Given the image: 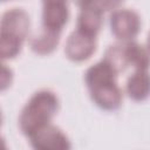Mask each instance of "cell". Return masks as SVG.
I'll return each mask as SVG.
<instances>
[{
	"mask_svg": "<svg viewBox=\"0 0 150 150\" xmlns=\"http://www.w3.org/2000/svg\"><path fill=\"white\" fill-rule=\"evenodd\" d=\"M117 74L105 60L93 64L84 74V82L93 102L103 110L114 111L122 105L123 95L116 82Z\"/></svg>",
	"mask_w": 150,
	"mask_h": 150,
	"instance_id": "obj_1",
	"label": "cell"
},
{
	"mask_svg": "<svg viewBox=\"0 0 150 150\" xmlns=\"http://www.w3.org/2000/svg\"><path fill=\"white\" fill-rule=\"evenodd\" d=\"M59 110L57 96L48 90L41 89L34 93L21 110L19 127L21 132L29 137L39 129L49 124Z\"/></svg>",
	"mask_w": 150,
	"mask_h": 150,
	"instance_id": "obj_2",
	"label": "cell"
},
{
	"mask_svg": "<svg viewBox=\"0 0 150 150\" xmlns=\"http://www.w3.org/2000/svg\"><path fill=\"white\" fill-rule=\"evenodd\" d=\"M103 60L110 63L117 73L123 71L128 67H132L135 70H149L150 49L134 41H122L110 46Z\"/></svg>",
	"mask_w": 150,
	"mask_h": 150,
	"instance_id": "obj_3",
	"label": "cell"
},
{
	"mask_svg": "<svg viewBox=\"0 0 150 150\" xmlns=\"http://www.w3.org/2000/svg\"><path fill=\"white\" fill-rule=\"evenodd\" d=\"M110 30L120 41H132L141 30V18L129 8L115 9L110 15Z\"/></svg>",
	"mask_w": 150,
	"mask_h": 150,
	"instance_id": "obj_4",
	"label": "cell"
},
{
	"mask_svg": "<svg viewBox=\"0 0 150 150\" xmlns=\"http://www.w3.org/2000/svg\"><path fill=\"white\" fill-rule=\"evenodd\" d=\"M28 138L32 148L36 150H68L71 148L68 136L52 123L39 129Z\"/></svg>",
	"mask_w": 150,
	"mask_h": 150,
	"instance_id": "obj_5",
	"label": "cell"
},
{
	"mask_svg": "<svg viewBox=\"0 0 150 150\" xmlns=\"http://www.w3.org/2000/svg\"><path fill=\"white\" fill-rule=\"evenodd\" d=\"M96 50V36L74 30L64 45L66 57L73 62H83L91 57Z\"/></svg>",
	"mask_w": 150,
	"mask_h": 150,
	"instance_id": "obj_6",
	"label": "cell"
},
{
	"mask_svg": "<svg viewBox=\"0 0 150 150\" xmlns=\"http://www.w3.org/2000/svg\"><path fill=\"white\" fill-rule=\"evenodd\" d=\"M29 15L25 9H8L2 14L1 18L0 36H11L25 41L29 33Z\"/></svg>",
	"mask_w": 150,
	"mask_h": 150,
	"instance_id": "obj_7",
	"label": "cell"
},
{
	"mask_svg": "<svg viewBox=\"0 0 150 150\" xmlns=\"http://www.w3.org/2000/svg\"><path fill=\"white\" fill-rule=\"evenodd\" d=\"M69 18L67 2H47L42 8V28L61 33Z\"/></svg>",
	"mask_w": 150,
	"mask_h": 150,
	"instance_id": "obj_8",
	"label": "cell"
},
{
	"mask_svg": "<svg viewBox=\"0 0 150 150\" xmlns=\"http://www.w3.org/2000/svg\"><path fill=\"white\" fill-rule=\"evenodd\" d=\"M125 91L135 102H144L150 97V73L149 70H135L125 83Z\"/></svg>",
	"mask_w": 150,
	"mask_h": 150,
	"instance_id": "obj_9",
	"label": "cell"
},
{
	"mask_svg": "<svg viewBox=\"0 0 150 150\" xmlns=\"http://www.w3.org/2000/svg\"><path fill=\"white\" fill-rule=\"evenodd\" d=\"M103 23V13L94 7H86L81 8V12L77 16V26L76 29L97 36L98 32L101 30Z\"/></svg>",
	"mask_w": 150,
	"mask_h": 150,
	"instance_id": "obj_10",
	"label": "cell"
},
{
	"mask_svg": "<svg viewBox=\"0 0 150 150\" xmlns=\"http://www.w3.org/2000/svg\"><path fill=\"white\" fill-rule=\"evenodd\" d=\"M60 36L61 33L42 29V32L39 35L30 39V49L38 55H49L57 48Z\"/></svg>",
	"mask_w": 150,
	"mask_h": 150,
	"instance_id": "obj_11",
	"label": "cell"
},
{
	"mask_svg": "<svg viewBox=\"0 0 150 150\" xmlns=\"http://www.w3.org/2000/svg\"><path fill=\"white\" fill-rule=\"evenodd\" d=\"M25 41L15 39V38H11V36H0V55H1V60L6 61V60H12L14 57H16L21 49H22V45Z\"/></svg>",
	"mask_w": 150,
	"mask_h": 150,
	"instance_id": "obj_12",
	"label": "cell"
},
{
	"mask_svg": "<svg viewBox=\"0 0 150 150\" xmlns=\"http://www.w3.org/2000/svg\"><path fill=\"white\" fill-rule=\"evenodd\" d=\"M122 2H123V0H91L89 6H87V7H94L98 11H101L102 13H104L108 11L116 9Z\"/></svg>",
	"mask_w": 150,
	"mask_h": 150,
	"instance_id": "obj_13",
	"label": "cell"
},
{
	"mask_svg": "<svg viewBox=\"0 0 150 150\" xmlns=\"http://www.w3.org/2000/svg\"><path fill=\"white\" fill-rule=\"evenodd\" d=\"M13 81V73L11 68H8L6 64H2L1 68V91H5L8 87H11Z\"/></svg>",
	"mask_w": 150,
	"mask_h": 150,
	"instance_id": "obj_14",
	"label": "cell"
},
{
	"mask_svg": "<svg viewBox=\"0 0 150 150\" xmlns=\"http://www.w3.org/2000/svg\"><path fill=\"white\" fill-rule=\"evenodd\" d=\"M75 1V4L80 7V9L81 8H84V7H87V6H89V4H90V1L91 0H74Z\"/></svg>",
	"mask_w": 150,
	"mask_h": 150,
	"instance_id": "obj_15",
	"label": "cell"
},
{
	"mask_svg": "<svg viewBox=\"0 0 150 150\" xmlns=\"http://www.w3.org/2000/svg\"><path fill=\"white\" fill-rule=\"evenodd\" d=\"M68 0H42V4H47V2H67Z\"/></svg>",
	"mask_w": 150,
	"mask_h": 150,
	"instance_id": "obj_16",
	"label": "cell"
},
{
	"mask_svg": "<svg viewBox=\"0 0 150 150\" xmlns=\"http://www.w3.org/2000/svg\"><path fill=\"white\" fill-rule=\"evenodd\" d=\"M148 47L150 49V33H149V38H148Z\"/></svg>",
	"mask_w": 150,
	"mask_h": 150,
	"instance_id": "obj_17",
	"label": "cell"
},
{
	"mask_svg": "<svg viewBox=\"0 0 150 150\" xmlns=\"http://www.w3.org/2000/svg\"><path fill=\"white\" fill-rule=\"evenodd\" d=\"M2 1H6V0H2Z\"/></svg>",
	"mask_w": 150,
	"mask_h": 150,
	"instance_id": "obj_18",
	"label": "cell"
}]
</instances>
